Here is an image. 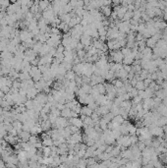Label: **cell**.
<instances>
[{
  "mask_svg": "<svg viewBox=\"0 0 167 168\" xmlns=\"http://www.w3.org/2000/svg\"><path fill=\"white\" fill-rule=\"evenodd\" d=\"M34 99H35L39 103H40L41 105H43V106L48 102V101H47V94H44V93H39L37 95H36V97Z\"/></svg>",
  "mask_w": 167,
  "mask_h": 168,
  "instance_id": "cell-1",
  "label": "cell"
},
{
  "mask_svg": "<svg viewBox=\"0 0 167 168\" xmlns=\"http://www.w3.org/2000/svg\"><path fill=\"white\" fill-rule=\"evenodd\" d=\"M69 120V125L70 126H75V127H78V128H81L83 127V120L82 118H79V117H76V118H70Z\"/></svg>",
  "mask_w": 167,
  "mask_h": 168,
  "instance_id": "cell-2",
  "label": "cell"
},
{
  "mask_svg": "<svg viewBox=\"0 0 167 168\" xmlns=\"http://www.w3.org/2000/svg\"><path fill=\"white\" fill-rule=\"evenodd\" d=\"M31 133L29 132H26V131H20L19 133H18V137L19 139L23 142V143H28L29 142V138H31Z\"/></svg>",
  "mask_w": 167,
  "mask_h": 168,
  "instance_id": "cell-3",
  "label": "cell"
},
{
  "mask_svg": "<svg viewBox=\"0 0 167 168\" xmlns=\"http://www.w3.org/2000/svg\"><path fill=\"white\" fill-rule=\"evenodd\" d=\"M111 56H112V59L116 63H118V64H120L123 60H124V55H123V53L121 51H115V52H113Z\"/></svg>",
  "mask_w": 167,
  "mask_h": 168,
  "instance_id": "cell-4",
  "label": "cell"
},
{
  "mask_svg": "<svg viewBox=\"0 0 167 168\" xmlns=\"http://www.w3.org/2000/svg\"><path fill=\"white\" fill-rule=\"evenodd\" d=\"M90 43H92V37L88 36V35H83L81 36V44L83 46H86V47H89L90 46Z\"/></svg>",
  "mask_w": 167,
  "mask_h": 168,
  "instance_id": "cell-5",
  "label": "cell"
},
{
  "mask_svg": "<svg viewBox=\"0 0 167 168\" xmlns=\"http://www.w3.org/2000/svg\"><path fill=\"white\" fill-rule=\"evenodd\" d=\"M93 113V110L90 109L88 107V105H85L84 107H82V110H81V114L82 116H88V117H90Z\"/></svg>",
  "mask_w": 167,
  "mask_h": 168,
  "instance_id": "cell-6",
  "label": "cell"
},
{
  "mask_svg": "<svg viewBox=\"0 0 167 168\" xmlns=\"http://www.w3.org/2000/svg\"><path fill=\"white\" fill-rule=\"evenodd\" d=\"M51 5V3L48 2V1H40L39 3V11H42V12H45L46 10H48L49 7Z\"/></svg>",
  "mask_w": 167,
  "mask_h": 168,
  "instance_id": "cell-7",
  "label": "cell"
},
{
  "mask_svg": "<svg viewBox=\"0 0 167 168\" xmlns=\"http://www.w3.org/2000/svg\"><path fill=\"white\" fill-rule=\"evenodd\" d=\"M71 113H72V110L71 109L65 107L63 110H61V117H64L66 119L71 118Z\"/></svg>",
  "mask_w": 167,
  "mask_h": 168,
  "instance_id": "cell-8",
  "label": "cell"
},
{
  "mask_svg": "<svg viewBox=\"0 0 167 168\" xmlns=\"http://www.w3.org/2000/svg\"><path fill=\"white\" fill-rule=\"evenodd\" d=\"M12 126H13V128L19 133L20 131H22L23 130V123L22 122H20L18 120H15L13 121V123H12Z\"/></svg>",
  "mask_w": 167,
  "mask_h": 168,
  "instance_id": "cell-9",
  "label": "cell"
},
{
  "mask_svg": "<svg viewBox=\"0 0 167 168\" xmlns=\"http://www.w3.org/2000/svg\"><path fill=\"white\" fill-rule=\"evenodd\" d=\"M101 12L104 16H110L111 15V8H109L107 6H103L101 7Z\"/></svg>",
  "mask_w": 167,
  "mask_h": 168,
  "instance_id": "cell-10",
  "label": "cell"
},
{
  "mask_svg": "<svg viewBox=\"0 0 167 168\" xmlns=\"http://www.w3.org/2000/svg\"><path fill=\"white\" fill-rule=\"evenodd\" d=\"M145 84H143V82L142 81H138L137 84H136V89L139 90V91H141V90H145Z\"/></svg>",
  "mask_w": 167,
  "mask_h": 168,
  "instance_id": "cell-11",
  "label": "cell"
},
{
  "mask_svg": "<svg viewBox=\"0 0 167 168\" xmlns=\"http://www.w3.org/2000/svg\"><path fill=\"white\" fill-rule=\"evenodd\" d=\"M80 168H87V167H80Z\"/></svg>",
  "mask_w": 167,
  "mask_h": 168,
  "instance_id": "cell-12",
  "label": "cell"
},
{
  "mask_svg": "<svg viewBox=\"0 0 167 168\" xmlns=\"http://www.w3.org/2000/svg\"><path fill=\"white\" fill-rule=\"evenodd\" d=\"M6 168H7V167H6Z\"/></svg>",
  "mask_w": 167,
  "mask_h": 168,
  "instance_id": "cell-13",
  "label": "cell"
}]
</instances>
